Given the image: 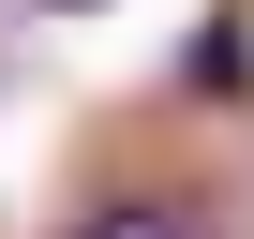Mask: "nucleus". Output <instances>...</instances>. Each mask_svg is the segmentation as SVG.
Instances as JSON below:
<instances>
[{
    "label": "nucleus",
    "mask_w": 254,
    "mask_h": 239,
    "mask_svg": "<svg viewBox=\"0 0 254 239\" xmlns=\"http://www.w3.org/2000/svg\"><path fill=\"white\" fill-rule=\"evenodd\" d=\"M60 239H224V209H209V179H180V165H120V179L75 194Z\"/></svg>",
    "instance_id": "1"
},
{
    "label": "nucleus",
    "mask_w": 254,
    "mask_h": 239,
    "mask_svg": "<svg viewBox=\"0 0 254 239\" xmlns=\"http://www.w3.org/2000/svg\"><path fill=\"white\" fill-rule=\"evenodd\" d=\"M45 15H105V0H45Z\"/></svg>",
    "instance_id": "2"
}]
</instances>
